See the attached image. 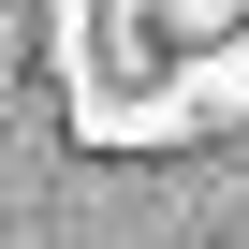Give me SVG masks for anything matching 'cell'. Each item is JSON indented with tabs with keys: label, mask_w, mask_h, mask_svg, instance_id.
Listing matches in <instances>:
<instances>
[{
	"label": "cell",
	"mask_w": 249,
	"mask_h": 249,
	"mask_svg": "<svg viewBox=\"0 0 249 249\" xmlns=\"http://www.w3.org/2000/svg\"><path fill=\"white\" fill-rule=\"evenodd\" d=\"M59 103L88 147H191L249 117V0H59Z\"/></svg>",
	"instance_id": "6da1fadb"
}]
</instances>
